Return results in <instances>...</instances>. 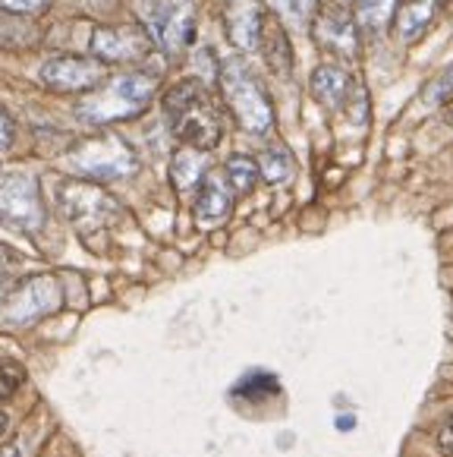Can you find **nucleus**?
Masks as SVG:
<instances>
[{
    "instance_id": "nucleus-1",
    "label": "nucleus",
    "mask_w": 453,
    "mask_h": 457,
    "mask_svg": "<svg viewBox=\"0 0 453 457\" xmlns=\"http://www.w3.org/2000/svg\"><path fill=\"white\" fill-rule=\"evenodd\" d=\"M164 117L170 133L199 152H211L224 139V111L202 79H180L164 95Z\"/></svg>"
},
{
    "instance_id": "nucleus-15",
    "label": "nucleus",
    "mask_w": 453,
    "mask_h": 457,
    "mask_svg": "<svg viewBox=\"0 0 453 457\" xmlns=\"http://www.w3.org/2000/svg\"><path fill=\"white\" fill-rule=\"evenodd\" d=\"M259 47H261V57H265L268 70H271L274 76H280V79H287L290 70H293V45H290L287 32H284V26H280V20L268 16L265 29H261Z\"/></svg>"
},
{
    "instance_id": "nucleus-21",
    "label": "nucleus",
    "mask_w": 453,
    "mask_h": 457,
    "mask_svg": "<svg viewBox=\"0 0 453 457\" xmlns=\"http://www.w3.org/2000/svg\"><path fill=\"white\" fill-rule=\"evenodd\" d=\"M259 170L268 183H284V180H290V174H293V158H290L287 148H277V145L265 148L259 158Z\"/></svg>"
},
{
    "instance_id": "nucleus-18",
    "label": "nucleus",
    "mask_w": 453,
    "mask_h": 457,
    "mask_svg": "<svg viewBox=\"0 0 453 457\" xmlns=\"http://www.w3.org/2000/svg\"><path fill=\"white\" fill-rule=\"evenodd\" d=\"M397 7H400V0H356V26L366 35H381L387 29V22H393Z\"/></svg>"
},
{
    "instance_id": "nucleus-8",
    "label": "nucleus",
    "mask_w": 453,
    "mask_h": 457,
    "mask_svg": "<svg viewBox=\"0 0 453 457\" xmlns=\"http://www.w3.org/2000/svg\"><path fill=\"white\" fill-rule=\"evenodd\" d=\"M0 221L20 230H41L45 224V202H41L38 180L26 170L0 174Z\"/></svg>"
},
{
    "instance_id": "nucleus-31",
    "label": "nucleus",
    "mask_w": 453,
    "mask_h": 457,
    "mask_svg": "<svg viewBox=\"0 0 453 457\" xmlns=\"http://www.w3.org/2000/svg\"><path fill=\"white\" fill-rule=\"evenodd\" d=\"M88 4H95L98 10H111L113 4H117V0H88Z\"/></svg>"
},
{
    "instance_id": "nucleus-22",
    "label": "nucleus",
    "mask_w": 453,
    "mask_h": 457,
    "mask_svg": "<svg viewBox=\"0 0 453 457\" xmlns=\"http://www.w3.org/2000/svg\"><path fill=\"white\" fill-rule=\"evenodd\" d=\"M271 4L280 13V20L293 22V26H306L315 10H318V0H271Z\"/></svg>"
},
{
    "instance_id": "nucleus-25",
    "label": "nucleus",
    "mask_w": 453,
    "mask_h": 457,
    "mask_svg": "<svg viewBox=\"0 0 453 457\" xmlns=\"http://www.w3.org/2000/svg\"><path fill=\"white\" fill-rule=\"evenodd\" d=\"M51 4L54 0H0V7L20 16H38V13H45Z\"/></svg>"
},
{
    "instance_id": "nucleus-30",
    "label": "nucleus",
    "mask_w": 453,
    "mask_h": 457,
    "mask_svg": "<svg viewBox=\"0 0 453 457\" xmlns=\"http://www.w3.org/2000/svg\"><path fill=\"white\" fill-rule=\"evenodd\" d=\"M10 429H13V413L10 411H0V442L10 436Z\"/></svg>"
},
{
    "instance_id": "nucleus-32",
    "label": "nucleus",
    "mask_w": 453,
    "mask_h": 457,
    "mask_svg": "<svg viewBox=\"0 0 453 457\" xmlns=\"http://www.w3.org/2000/svg\"><path fill=\"white\" fill-rule=\"evenodd\" d=\"M444 117H447V123H450V127H453V101L444 108Z\"/></svg>"
},
{
    "instance_id": "nucleus-28",
    "label": "nucleus",
    "mask_w": 453,
    "mask_h": 457,
    "mask_svg": "<svg viewBox=\"0 0 453 457\" xmlns=\"http://www.w3.org/2000/svg\"><path fill=\"white\" fill-rule=\"evenodd\" d=\"M13 145V120L4 108H0V152H7Z\"/></svg>"
},
{
    "instance_id": "nucleus-3",
    "label": "nucleus",
    "mask_w": 453,
    "mask_h": 457,
    "mask_svg": "<svg viewBox=\"0 0 453 457\" xmlns=\"http://www.w3.org/2000/svg\"><path fill=\"white\" fill-rule=\"evenodd\" d=\"M220 92L230 114L236 117L246 133L252 136H265L274 127V104L265 92V82L259 79L252 67H249L243 57H226L220 63Z\"/></svg>"
},
{
    "instance_id": "nucleus-9",
    "label": "nucleus",
    "mask_w": 453,
    "mask_h": 457,
    "mask_svg": "<svg viewBox=\"0 0 453 457\" xmlns=\"http://www.w3.org/2000/svg\"><path fill=\"white\" fill-rule=\"evenodd\" d=\"M315 26H312V35L318 41L321 51L334 57H343V61H353L359 54V26H356V16L350 13L343 4L337 0H325L318 4L315 10Z\"/></svg>"
},
{
    "instance_id": "nucleus-10",
    "label": "nucleus",
    "mask_w": 453,
    "mask_h": 457,
    "mask_svg": "<svg viewBox=\"0 0 453 457\" xmlns=\"http://www.w3.org/2000/svg\"><path fill=\"white\" fill-rule=\"evenodd\" d=\"M107 63L98 57L57 54L41 67V82L54 92H92L104 82Z\"/></svg>"
},
{
    "instance_id": "nucleus-29",
    "label": "nucleus",
    "mask_w": 453,
    "mask_h": 457,
    "mask_svg": "<svg viewBox=\"0 0 453 457\" xmlns=\"http://www.w3.org/2000/svg\"><path fill=\"white\" fill-rule=\"evenodd\" d=\"M438 445L447 451V454H453V413L444 420V426L438 429Z\"/></svg>"
},
{
    "instance_id": "nucleus-6",
    "label": "nucleus",
    "mask_w": 453,
    "mask_h": 457,
    "mask_svg": "<svg viewBox=\"0 0 453 457\" xmlns=\"http://www.w3.org/2000/svg\"><path fill=\"white\" fill-rule=\"evenodd\" d=\"M139 13L145 32L164 54L177 57L195 41L199 13L193 0H142Z\"/></svg>"
},
{
    "instance_id": "nucleus-12",
    "label": "nucleus",
    "mask_w": 453,
    "mask_h": 457,
    "mask_svg": "<svg viewBox=\"0 0 453 457\" xmlns=\"http://www.w3.org/2000/svg\"><path fill=\"white\" fill-rule=\"evenodd\" d=\"M265 20H268V13H265V7H261V0H224L226 38L234 41L240 51L259 47Z\"/></svg>"
},
{
    "instance_id": "nucleus-17",
    "label": "nucleus",
    "mask_w": 453,
    "mask_h": 457,
    "mask_svg": "<svg viewBox=\"0 0 453 457\" xmlns=\"http://www.w3.org/2000/svg\"><path fill=\"white\" fill-rule=\"evenodd\" d=\"M205 174H208L205 152H199V148H193V145H183L174 155V162H170V177H174V187L180 189V193L202 187Z\"/></svg>"
},
{
    "instance_id": "nucleus-27",
    "label": "nucleus",
    "mask_w": 453,
    "mask_h": 457,
    "mask_svg": "<svg viewBox=\"0 0 453 457\" xmlns=\"http://www.w3.org/2000/svg\"><path fill=\"white\" fill-rule=\"evenodd\" d=\"M0 457H32V442L29 436H16L10 442H0Z\"/></svg>"
},
{
    "instance_id": "nucleus-14",
    "label": "nucleus",
    "mask_w": 453,
    "mask_h": 457,
    "mask_svg": "<svg viewBox=\"0 0 453 457\" xmlns=\"http://www.w3.org/2000/svg\"><path fill=\"white\" fill-rule=\"evenodd\" d=\"M362 88V82L356 79L350 70L334 67V63H321L312 73V95L318 104L331 111H347V104L353 101V95Z\"/></svg>"
},
{
    "instance_id": "nucleus-5",
    "label": "nucleus",
    "mask_w": 453,
    "mask_h": 457,
    "mask_svg": "<svg viewBox=\"0 0 453 457\" xmlns=\"http://www.w3.org/2000/svg\"><path fill=\"white\" fill-rule=\"evenodd\" d=\"M57 209L86 240L107 234L123 218L120 202L95 180H63L57 187Z\"/></svg>"
},
{
    "instance_id": "nucleus-4",
    "label": "nucleus",
    "mask_w": 453,
    "mask_h": 457,
    "mask_svg": "<svg viewBox=\"0 0 453 457\" xmlns=\"http://www.w3.org/2000/svg\"><path fill=\"white\" fill-rule=\"evenodd\" d=\"M63 162H67V168L73 174L95 183L123 180V177L136 174V168H139V158H136L133 145L117 133H95L73 142L67 148Z\"/></svg>"
},
{
    "instance_id": "nucleus-7",
    "label": "nucleus",
    "mask_w": 453,
    "mask_h": 457,
    "mask_svg": "<svg viewBox=\"0 0 453 457\" xmlns=\"http://www.w3.org/2000/svg\"><path fill=\"white\" fill-rule=\"evenodd\" d=\"M63 306V284L54 275H29L0 303L4 319L13 325H35Z\"/></svg>"
},
{
    "instance_id": "nucleus-11",
    "label": "nucleus",
    "mask_w": 453,
    "mask_h": 457,
    "mask_svg": "<svg viewBox=\"0 0 453 457\" xmlns=\"http://www.w3.org/2000/svg\"><path fill=\"white\" fill-rule=\"evenodd\" d=\"M152 35L145 26L123 22V26H98L92 35V54L104 63H133L148 57L152 51Z\"/></svg>"
},
{
    "instance_id": "nucleus-19",
    "label": "nucleus",
    "mask_w": 453,
    "mask_h": 457,
    "mask_svg": "<svg viewBox=\"0 0 453 457\" xmlns=\"http://www.w3.org/2000/svg\"><path fill=\"white\" fill-rule=\"evenodd\" d=\"M32 41H35L32 16L10 13V10H4V13H0V45L22 47V45H32Z\"/></svg>"
},
{
    "instance_id": "nucleus-33",
    "label": "nucleus",
    "mask_w": 453,
    "mask_h": 457,
    "mask_svg": "<svg viewBox=\"0 0 453 457\" xmlns=\"http://www.w3.org/2000/svg\"><path fill=\"white\" fill-rule=\"evenodd\" d=\"M447 4H450V7H453V0H447Z\"/></svg>"
},
{
    "instance_id": "nucleus-26",
    "label": "nucleus",
    "mask_w": 453,
    "mask_h": 457,
    "mask_svg": "<svg viewBox=\"0 0 453 457\" xmlns=\"http://www.w3.org/2000/svg\"><path fill=\"white\" fill-rule=\"evenodd\" d=\"M16 265H20V253L7 243H0V284H7L13 278Z\"/></svg>"
},
{
    "instance_id": "nucleus-13",
    "label": "nucleus",
    "mask_w": 453,
    "mask_h": 457,
    "mask_svg": "<svg viewBox=\"0 0 453 457\" xmlns=\"http://www.w3.org/2000/svg\"><path fill=\"white\" fill-rule=\"evenodd\" d=\"M234 193L226 174L220 170H208L205 180L199 187V195H195V221L202 228H214V224L226 221L230 212H234Z\"/></svg>"
},
{
    "instance_id": "nucleus-24",
    "label": "nucleus",
    "mask_w": 453,
    "mask_h": 457,
    "mask_svg": "<svg viewBox=\"0 0 453 457\" xmlns=\"http://www.w3.org/2000/svg\"><path fill=\"white\" fill-rule=\"evenodd\" d=\"M22 382H26V372L20 363H0V403L10 401L22 388Z\"/></svg>"
},
{
    "instance_id": "nucleus-20",
    "label": "nucleus",
    "mask_w": 453,
    "mask_h": 457,
    "mask_svg": "<svg viewBox=\"0 0 453 457\" xmlns=\"http://www.w3.org/2000/svg\"><path fill=\"white\" fill-rule=\"evenodd\" d=\"M224 174L236 193H252L255 183H259V177H261V170H259V162H252L249 155H234L230 162H226Z\"/></svg>"
},
{
    "instance_id": "nucleus-2",
    "label": "nucleus",
    "mask_w": 453,
    "mask_h": 457,
    "mask_svg": "<svg viewBox=\"0 0 453 457\" xmlns=\"http://www.w3.org/2000/svg\"><path fill=\"white\" fill-rule=\"evenodd\" d=\"M154 92H158V76L154 73L113 76L104 86L82 95V101L76 104V117L82 123H92V127L129 120V117H139L152 104Z\"/></svg>"
},
{
    "instance_id": "nucleus-16",
    "label": "nucleus",
    "mask_w": 453,
    "mask_h": 457,
    "mask_svg": "<svg viewBox=\"0 0 453 457\" xmlns=\"http://www.w3.org/2000/svg\"><path fill=\"white\" fill-rule=\"evenodd\" d=\"M432 20H434V0H400V7L393 13V32H397L400 41L413 45L432 26Z\"/></svg>"
},
{
    "instance_id": "nucleus-23",
    "label": "nucleus",
    "mask_w": 453,
    "mask_h": 457,
    "mask_svg": "<svg viewBox=\"0 0 453 457\" xmlns=\"http://www.w3.org/2000/svg\"><path fill=\"white\" fill-rule=\"evenodd\" d=\"M422 95H425L428 104H444V108H447V104L453 101V67L444 70L441 76H434Z\"/></svg>"
}]
</instances>
